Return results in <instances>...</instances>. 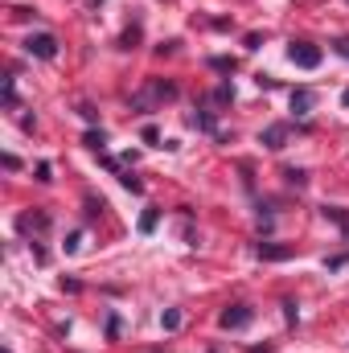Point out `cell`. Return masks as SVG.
I'll return each instance as SVG.
<instances>
[{
	"label": "cell",
	"mask_w": 349,
	"mask_h": 353,
	"mask_svg": "<svg viewBox=\"0 0 349 353\" xmlns=\"http://www.w3.org/2000/svg\"><path fill=\"white\" fill-rule=\"evenodd\" d=\"M288 58H292L300 70H317V66H321V50H317V46H308V41H292Z\"/></svg>",
	"instance_id": "obj_1"
},
{
	"label": "cell",
	"mask_w": 349,
	"mask_h": 353,
	"mask_svg": "<svg viewBox=\"0 0 349 353\" xmlns=\"http://www.w3.org/2000/svg\"><path fill=\"white\" fill-rule=\"evenodd\" d=\"M25 50H29L33 58H54V54H58V41H54L50 33H33V37L25 41Z\"/></svg>",
	"instance_id": "obj_2"
},
{
	"label": "cell",
	"mask_w": 349,
	"mask_h": 353,
	"mask_svg": "<svg viewBox=\"0 0 349 353\" xmlns=\"http://www.w3.org/2000/svg\"><path fill=\"white\" fill-rule=\"evenodd\" d=\"M218 325H222V329H243V325H251V308H247V304H235V308H226V312L218 316Z\"/></svg>",
	"instance_id": "obj_3"
},
{
	"label": "cell",
	"mask_w": 349,
	"mask_h": 353,
	"mask_svg": "<svg viewBox=\"0 0 349 353\" xmlns=\"http://www.w3.org/2000/svg\"><path fill=\"white\" fill-rule=\"evenodd\" d=\"M288 132H292V128H288V123H271V128H263L259 144H267V148H271V152H279V148H283V140H288Z\"/></svg>",
	"instance_id": "obj_4"
},
{
	"label": "cell",
	"mask_w": 349,
	"mask_h": 353,
	"mask_svg": "<svg viewBox=\"0 0 349 353\" xmlns=\"http://www.w3.org/2000/svg\"><path fill=\"white\" fill-rule=\"evenodd\" d=\"M308 107H312V90H296V94H292V111H300V115H304Z\"/></svg>",
	"instance_id": "obj_5"
},
{
	"label": "cell",
	"mask_w": 349,
	"mask_h": 353,
	"mask_svg": "<svg viewBox=\"0 0 349 353\" xmlns=\"http://www.w3.org/2000/svg\"><path fill=\"white\" fill-rule=\"evenodd\" d=\"M292 251L288 247H267V243H259V259H288Z\"/></svg>",
	"instance_id": "obj_6"
},
{
	"label": "cell",
	"mask_w": 349,
	"mask_h": 353,
	"mask_svg": "<svg viewBox=\"0 0 349 353\" xmlns=\"http://www.w3.org/2000/svg\"><path fill=\"white\" fill-rule=\"evenodd\" d=\"M157 218H161V214H157V210H148V214L140 218V234H152V230H157Z\"/></svg>",
	"instance_id": "obj_7"
},
{
	"label": "cell",
	"mask_w": 349,
	"mask_h": 353,
	"mask_svg": "<svg viewBox=\"0 0 349 353\" xmlns=\"http://www.w3.org/2000/svg\"><path fill=\"white\" fill-rule=\"evenodd\" d=\"M4 103L17 107V83H12V79H4Z\"/></svg>",
	"instance_id": "obj_8"
},
{
	"label": "cell",
	"mask_w": 349,
	"mask_h": 353,
	"mask_svg": "<svg viewBox=\"0 0 349 353\" xmlns=\"http://www.w3.org/2000/svg\"><path fill=\"white\" fill-rule=\"evenodd\" d=\"M161 325H165V329H177V325H181V312H173V308H169V312L161 316Z\"/></svg>",
	"instance_id": "obj_9"
},
{
	"label": "cell",
	"mask_w": 349,
	"mask_h": 353,
	"mask_svg": "<svg viewBox=\"0 0 349 353\" xmlns=\"http://www.w3.org/2000/svg\"><path fill=\"white\" fill-rule=\"evenodd\" d=\"M283 176H288L292 185H304V176H308V173H304V169H288V173H283Z\"/></svg>",
	"instance_id": "obj_10"
},
{
	"label": "cell",
	"mask_w": 349,
	"mask_h": 353,
	"mask_svg": "<svg viewBox=\"0 0 349 353\" xmlns=\"http://www.w3.org/2000/svg\"><path fill=\"white\" fill-rule=\"evenodd\" d=\"M333 50H337L341 58H349V37H337V41H333Z\"/></svg>",
	"instance_id": "obj_11"
},
{
	"label": "cell",
	"mask_w": 349,
	"mask_h": 353,
	"mask_svg": "<svg viewBox=\"0 0 349 353\" xmlns=\"http://www.w3.org/2000/svg\"><path fill=\"white\" fill-rule=\"evenodd\" d=\"M341 103H346V107H349V90H346V94H341Z\"/></svg>",
	"instance_id": "obj_12"
},
{
	"label": "cell",
	"mask_w": 349,
	"mask_h": 353,
	"mask_svg": "<svg viewBox=\"0 0 349 353\" xmlns=\"http://www.w3.org/2000/svg\"><path fill=\"white\" fill-rule=\"evenodd\" d=\"M90 4H94V8H99V4H103V0H90Z\"/></svg>",
	"instance_id": "obj_13"
}]
</instances>
